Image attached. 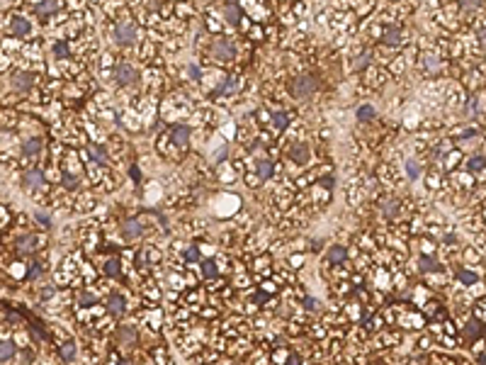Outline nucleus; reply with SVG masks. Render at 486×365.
<instances>
[{"label":"nucleus","instance_id":"nucleus-1","mask_svg":"<svg viewBox=\"0 0 486 365\" xmlns=\"http://www.w3.org/2000/svg\"><path fill=\"white\" fill-rule=\"evenodd\" d=\"M114 39H117V44H122V47L134 44V42H136V30H134V25L119 22V25L114 27Z\"/></svg>","mask_w":486,"mask_h":365},{"label":"nucleus","instance_id":"nucleus-2","mask_svg":"<svg viewBox=\"0 0 486 365\" xmlns=\"http://www.w3.org/2000/svg\"><path fill=\"white\" fill-rule=\"evenodd\" d=\"M314 90H316V81H314L311 76H301V78L294 81V95H297V98H306V95H311Z\"/></svg>","mask_w":486,"mask_h":365},{"label":"nucleus","instance_id":"nucleus-3","mask_svg":"<svg viewBox=\"0 0 486 365\" xmlns=\"http://www.w3.org/2000/svg\"><path fill=\"white\" fill-rule=\"evenodd\" d=\"M117 78H119V83L122 85H126V83H136V71L131 68V66H126V64H122V66H117Z\"/></svg>","mask_w":486,"mask_h":365},{"label":"nucleus","instance_id":"nucleus-4","mask_svg":"<svg viewBox=\"0 0 486 365\" xmlns=\"http://www.w3.org/2000/svg\"><path fill=\"white\" fill-rule=\"evenodd\" d=\"M10 32L17 34V37H25V34H30V22L25 17H13L10 20Z\"/></svg>","mask_w":486,"mask_h":365},{"label":"nucleus","instance_id":"nucleus-5","mask_svg":"<svg viewBox=\"0 0 486 365\" xmlns=\"http://www.w3.org/2000/svg\"><path fill=\"white\" fill-rule=\"evenodd\" d=\"M221 15H224V20H226L229 25H238V22H241L238 8H236L234 3H226V5H224V10H221Z\"/></svg>","mask_w":486,"mask_h":365},{"label":"nucleus","instance_id":"nucleus-6","mask_svg":"<svg viewBox=\"0 0 486 365\" xmlns=\"http://www.w3.org/2000/svg\"><path fill=\"white\" fill-rule=\"evenodd\" d=\"M214 49H217V56H219V59H229V56L234 54V47H231L229 39H217V42H214Z\"/></svg>","mask_w":486,"mask_h":365},{"label":"nucleus","instance_id":"nucleus-7","mask_svg":"<svg viewBox=\"0 0 486 365\" xmlns=\"http://www.w3.org/2000/svg\"><path fill=\"white\" fill-rule=\"evenodd\" d=\"M107 309H110L114 316H119V314L124 312V299H122L119 295H112V297L107 299Z\"/></svg>","mask_w":486,"mask_h":365},{"label":"nucleus","instance_id":"nucleus-8","mask_svg":"<svg viewBox=\"0 0 486 365\" xmlns=\"http://www.w3.org/2000/svg\"><path fill=\"white\" fill-rule=\"evenodd\" d=\"M399 39H401V32H399L396 27H389V30H384V34H382V42L389 44V47L399 44Z\"/></svg>","mask_w":486,"mask_h":365},{"label":"nucleus","instance_id":"nucleus-9","mask_svg":"<svg viewBox=\"0 0 486 365\" xmlns=\"http://www.w3.org/2000/svg\"><path fill=\"white\" fill-rule=\"evenodd\" d=\"M423 66H425V73H435L440 68V59L435 54H425L423 56Z\"/></svg>","mask_w":486,"mask_h":365},{"label":"nucleus","instance_id":"nucleus-10","mask_svg":"<svg viewBox=\"0 0 486 365\" xmlns=\"http://www.w3.org/2000/svg\"><path fill=\"white\" fill-rule=\"evenodd\" d=\"M30 83H32V76H30V73H20V76L13 78V85H15L17 90H27Z\"/></svg>","mask_w":486,"mask_h":365},{"label":"nucleus","instance_id":"nucleus-11","mask_svg":"<svg viewBox=\"0 0 486 365\" xmlns=\"http://www.w3.org/2000/svg\"><path fill=\"white\" fill-rule=\"evenodd\" d=\"M173 139H175L178 146H185L188 139H190V132H188L185 127H175V129H173Z\"/></svg>","mask_w":486,"mask_h":365},{"label":"nucleus","instance_id":"nucleus-12","mask_svg":"<svg viewBox=\"0 0 486 365\" xmlns=\"http://www.w3.org/2000/svg\"><path fill=\"white\" fill-rule=\"evenodd\" d=\"M25 182H27V188H37L39 182H42V173H39V170H30V173L25 175Z\"/></svg>","mask_w":486,"mask_h":365},{"label":"nucleus","instance_id":"nucleus-13","mask_svg":"<svg viewBox=\"0 0 486 365\" xmlns=\"http://www.w3.org/2000/svg\"><path fill=\"white\" fill-rule=\"evenodd\" d=\"M372 117H375V107H372V105H362V107L358 110V119L367 122V119H372Z\"/></svg>","mask_w":486,"mask_h":365},{"label":"nucleus","instance_id":"nucleus-14","mask_svg":"<svg viewBox=\"0 0 486 365\" xmlns=\"http://www.w3.org/2000/svg\"><path fill=\"white\" fill-rule=\"evenodd\" d=\"M124 234H126L129 239L139 236V234H141V227H139V222H126V227H124Z\"/></svg>","mask_w":486,"mask_h":365},{"label":"nucleus","instance_id":"nucleus-15","mask_svg":"<svg viewBox=\"0 0 486 365\" xmlns=\"http://www.w3.org/2000/svg\"><path fill=\"white\" fill-rule=\"evenodd\" d=\"M54 8H56V0H44V3L37 8V13H42V15H49V13H54Z\"/></svg>","mask_w":486,"mask_h":365},{"label":"nucleus","instance_id":"nucleus-16","mask_svg":"<svg viewBox=\"0 0 486 365\" xmlns=\"http://www.w3.org/2000/svg\"><path fill=\"white\" fill-rule=\"evenodd\" d=\"M459 5H462L464 13H474L479 8V0H459Z\"/></svg>","mask_w":486,"mask_h":365},{"label":"nucleus","instance_id":"nucleus-17","mask_svg":"<svg viewBox=\"0 0 486 365\" xmlns=\"http://www.w3.org/2000/svg\"><path fill=\"white\" fill-rule=\"evenodd\" d=\"M306 158H309V151H306V146H297V151H294V161L304 163Z\"/></svg>","mask_w":486,"mask_h":365},{"label":"nucleus","instance_id":"nucleus-18","mask_svg":"<svg viewBox=\"0 0 486 365\" xmlns=\"http://www.w3.org/2000/svg\"><path fill=\"white\" fill-rule=\"evenodd\" d=\"M406 173H408V178H413V180H416V178L421 175V168H418L413 161H408V163H406Z\"/></svg>","mask_w":486,"mask_h":365},{"label":"nucleus","instance_id":"nucleus-19","mask_svg":"<svg viewBox=\"0 0 486 365\" xmlns=\"http://www.w3.org/2000/svg\"><path fill=\"white\" fill-rule=\"evenodd\" d=\"M329 256H331V261H343V258H345V249H341V246H333Z\"/></svg>","mask_w":486,"mask_h":365},{"label":"nucleus","instance_id":"nucleus-20","mask_svg":"<svg viewBox=\"0 0 486 365\" xmlns=\"http://www.w3.org/2000/svg\"><path fill=\"white\" fill-rule=\"evenodd\" d=\"M10 355H13V346H10V341H5V343H3V350H0V358H3V363H8Z\"/></svg>","mask_w":486,"mask_h":365},{"label":"nucleus","instance_id":"nucleus-21","mask_svg":"<svg viewBox=\"0 0 486 365\" xmlns=\"http://www.w3.org/2000/svg\"><path fill=\"white\" fill-rule=\"evenodd\" d=\"M61 355H63L66 360H71V358L76 355V346H73V343H66V346L61 348Z\"/></svg>","mask_w":486,"mask_h":365},{"label":"nucleus","instance_id":"nucleus-22","mask_svg":"<svg viewBox=\"0 0 486 365\" xmlns=\"http://www.w3.org/2000/svg\"><path fill=\"white\" fill-rule=\"evenodd\" d=\"M202 270H204V275H207V278H214V275H217V268H214V263H212V261H204Z\"/></svg>","mask_w":486,"mask_h":365},{"label":"nucleus","instance_id":"nucleus-23","mask_svg":"<svg viewBox=\"0 0 486 365\" xmlns=\"http://www.w3.org/2000/svg\"><path fill=\"white\" fill-rule=\"evenodd\" d=\"M39 151V139H32V141H27V146H25V153H37Z\"/></svg>","mask_w":486,"mask_h":365},{"label":"nucleus","instance_id":"nucleus-24","mask_svg":"<svg viewBox=\"0 0 486 365\" xmlns=\"http://www.w3.org/2000/svg\"><path fill=\"white\" fill-rule=\"evenodd\" d=\"M459 280H462V282H467V285H471V282H476V275H474V273H467V270H462V273H459Z\"/></svg>","mask_w":486,"mask_h":365},{"label":"nucleus","instance_id":"nucleus-25","mask_svg":"<svg viewBox=\"0 0 486 365\" xmlns=\"http://www.w3.org/2000/svg\"><path fill=\"white\" fill-rule=\"evenodd\" d=\"M367 61H370V56H367V54L358 56V59H355V68H358V71H362V68L367 66Z\"/></svg>","mask_w":486,"mask_h":365},{"label":"nucleus","instance_id":"nucleus-26","mask_svg":"<svg viewBox=\"0 0 486 365\" xmlns=\"http://www.w3.org/2000/svg\"><path fill=\"white\" fill-rule=\"evenodd\" d=\"M234 88H236V81H224V83L219 85L221 93H234Z\"/></svg>","mask_w":486,"mask_h":365},{"label":"nucleus","instance_id":"nucleus-27","mask_svg":"<svg viewBox=\"0 0 486 365\" xmlns=\"http://www.w3.org/2000/svg\"><path fill=\"white\" fill-rule=\"evenodd\" d=\"M421 268H423V270H435L438 265H435V263H433L428 256H423V258H421Z\"/></svg>","mask_w":486,"mask_h":365},{"label":"nucleus","instance_id":"nucleus-28","mask_svg":"<svg viewBox=\"0 0 486 365\" xmlns=\"http://www.w3.org/2000/svg\"><path fill=\"white\" fill-rule=\"evenodd\" d=\"M258 173H260V178H267V175H270V163L263 161V163L258 166Z\"/></svg>","mask_w":486,"mask_h":365},{"label":"nucleus","instance_id":"nucleus-29","mask_svg":"<svg viewBox=\"0 0 486 365\" xmlns=\"http://www.w3.org/2000/svg\"><path fill=\"white\" fill-rule=\"evenodd\" d=\"M469 168H471V170H481V168H484V158H471V161H469Z\"/></svg>","mask_w":486,"mask_h":365},{"label":"nucleus","instance_id":"nucleus-30","mask_svg":"<svg viewBox=\"0 0 486 365\" xmlns=\"http://www.w3.org/2000/svg\"><path fill=\"white\" fill-rule=\"evenodd\" d=\"M105 270H107L110 275H117V261H110V263L105 265Z\"/></svg>","mask_w":486,"mask_h":365},{"label":"nucleus","instance_id":"nucleus-31","mask_svg":"<svg viewBox=\"0 0 486 365\" xmlns=\"http://www.w3.org/2000/svg\"><path fill=\"white\" fill-rule=\"evenodd\" d=\"M185 258H188V261H197V249H195V246H192V249H188Z\"/></svg>","mask_w":486,"mask_h":365},{"label":"nucleus","instance_id":"nucleus-32","mask_svg":"<svg viewBox=\"0 0 486 365\" xmlns=\"http://www.w3.org/2000/svg\"><path fill=\"white\" fill-rule=\"evenodd\" d=\"M56 56H66V44H56Z\"/></svg>","mask_w":486,"mask_h":365},{"label":"nucleus","instance_id":"nucleus-33","mask_svg":"<svg viewBox=\"0 0 486 365\" xmlns=\"http://www.w3.org/2000/svg\"><path fill=\"white\" fill-rule=\"evenodd\" d=\"M190 78H195V81L200 78V71H197V66H190Z\"/></svg>","mask_w":486,"mask_h":365},{"label":"nucleus","instance_id":"nucleus-34","mask_svg":"<svg viewBox=\"0 0 486 365\" xmlns=\"http://www.w3.org/2000/svg\"><path fill=\"white\" fill-rule=\"evenodd\" d=\"M275 119H277V124H282V127H284V124H287V117H284V115H277V117H275Z\"/></svg>","mask_w":486,"mask_h":365},{"label":"nucleus","instance_id":"nucleus-35","mask_svg":"<svg viewBox=\"0 0 486 365\" xmlns=\"http://www.w3.org/2000/svg\"><path fill=\"white\" fill-rule=\"evenodd\" d=\"M479 39H481V42L486 44V30H481V32H479Z\"/></svg>","mask_w":486,"mask_h":365}]
</instances>
